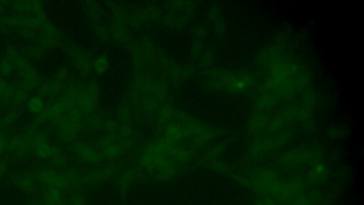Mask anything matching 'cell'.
<instances>
[{
	"label": "cell",
	"instance_id": "12",
	"mask_svg": "<svg viewBox=\"0 0 364 205\" xmlns=\"http://www.w3.org/2000/svg\"><path fill=\"white\" fill-rule=\"evenodd\" d=\"M163 137L165 140L172 144H179V142L187 138V133L181 125L172 121L163 129Z\"/></svg>",
	"mask_w": 364,
	"mask_h": 205
},
{
	"label": "cell",
	"instance_id": "32",
	"mask_svg": "<svg viewBox=\"0 0 364 205\" xmlns=\"http://www.w3.org/2000/svg\"><path fill=\"white\" fill-rule=\"evenodd\" d=\"M69 205H86L83 197L79 194L74 193L70 195Z\"/></svg>",
	"mask_w": 364,
	"mask_h": 205
},
{
	"label": "cell",
	"instance_id": "27",
	"mask_svg": "<svg viewBox=\"0 0 364 205\" xmlns=\"http://www.w3.org/2000/svg\"><path fill=\"white\" fill-rule=\"evenodd\" d=\"M27 99V93L25 88L16 87L12 102L17 105V104H21L25 102Z\"/></svg>",
	"mask_w": 364,
	"mask_h": 205
},
{
	"label": "cell",
	"instance_id": "19",
	"mask_svg": "<svg viewBox=\"0 0 364 205\" xmlns=\"http://www.w3.org/2000/svg\"><path fill=\"white\" fill-rule=\"evenodd\" d=\"M62 84L57 82L56 80L45 81L42 84H40L39 94L42 96L48 98H54L60 93L62 90Z\"/></svg>",
	"mask_w": 364,
	"mask_h": 205
},
{
	"label": "cell",
	"instance_id": "35",
	"mask_svg": "<svg viewBox=\"0 0 364 205\" xmlns=\"http://www.w3.org/2000/svg\"><path fill=\"white\" fill-rule=\"evenodd\" d=\"M25 205H44V204H43L40 198L36 196L30 198Z\"/></svg>",
	"mask_w": 364,
	"mask_h": 205
},
{
	"label": "cell",
	"instance_id": "1",
	"mask_svg": "<svg viewBox=\"0 0 364 205\" xmlns=\"http://www.w3.org/2000/svg\"><path fill=\"white\" fill-rule=\"evenodd\" d=\"M6 57L11 61L14 69L18 72L22 78L24 88L26 89H33L40 86L41 77L23 53L14 46H9L6 49Z\"/></svg>",
	"mask_w": 364,
	"mask_h": 205
},
{
	"label": "cell",
	"instance_id": "16",
	"mask_svg": "<svg viewBox=\"0 0 364 205\" xmlns=\"http://www.w3.org/2000/svg\"><path fill=\"white\" fill-rule=\"evenodd\" d=\"M168 156L174 160L176 164L180 166L188 163L192 158V153L187 147L181 146L179 144H176L171 147L168 153Z\"/></svg>",
	"mask_w": 364,
	"mask_h": 205
},
{
	"label": "cell",
	"instance_id": "28",
	"mask_svg": "<svg viewBox=\"0 0 364 205\" xmlns=\"http://www.w3.org/2000/svg\"><path fill=\"white\" fill-rule=\"evenodd\" d=\"M44 49L40 45L39 46H31L27 48L25 52L27 53L29 57L32 58V59H39L44 54Z\"/></svg>",
	"mask_w": 364,
	"mask_h": 205
},
{
	"label": "cell",
	"instance_id": "10",
	"mask_svg": "<svg viewBox=\"0 0 364 205\" xmlns=\"http://www.w3.org/2000/svg\"><path fill=\"white\" fill-rule=\"evenodd\" d=\"M119 170L120 167L118 165L110 164L103 168L88 171L82 175L83 182L84 184L91 185L104 182L116 175Z\"/></svg>",
	"mask_w": 364,
	"mask_h": 205
},
{
	"label": "cell",
	"instance_id": "2",
	"mask_svg": "<svg viewBox=\"0 0 364 205\" xmlns=\"http://www.w3.org/2000/svg\"><path fill=\"white\" fill-rule=\"evenodd\" d=\"M82 113L77 108L70 109L68 113L58 120L56 131L58 137L66 142L76 138L82 126Z\"/></svg>",
	"mask_w": 364,
	"mask_h": 205
},
{
	"label": "cell",
	"instance_id": "34",
	"mask_svg": "<svg viewBox=\"0 0 364 205\" xmlns=\"http://www.w3.org/2000/svg\"><path fill=\"white\" fill-rule=\"evenodd\" d=\"M6 17L1 15L0 13V30H6L11 27L9 18H6Z\"/></svg>",
	"mask_w": 364,
	"mask_h": 205
},
{
	"label": "cell",
	"instance_id": "20",
	"mask_svg": "<svg viewBox=\"0 0 364 205\" xmlns=\"http://www.w3.org/2000/svg\"><path fill=\"white\" fill-rule=\"evenodd\" d=\"M20 113L17 110H11L0 118V131H7L8 129L17 124L20 119Z\"/></svg>",
	"mask_w": 364,
	"mask_h": 205
},
{
	"label": "cell",
	"instance_id": "7",
	"mask_svg": "<svg viewBox=\"0 0 364 205\" xmlns=\"http://www.w3.org/2000/svg\"><path fill=\"white\" fill-rule=\"evenodd\" d=\"M71 153L83 163L90 165H99L102 161V157L99 150L86 142H73L69 147Z\"/></svg>",
	"mask_w": 364,
	"mask_h": 205
},
{
	"label": "cell",
	"instance_id": "31",
	"mask_svg": "<svg viewBox=\"0 0 364 205\" xmlns=\"http://www.w3.org/2000/svg\"><path fill=\"white\" fill-rule=\"evenodd\" d=\"M9 137L4 131H0V156L7 151Z\"/></svg>",
	"mask_w": 364,
	"mask_h": 205
},
{
	"label": "cell",
	"instance_id": "9",
	"mask_svg": "<svg viewBox=\"0 0 364 205\" xmlns=\"http://www.w3.org/2000/svg\"><path fill=\"white\" fill-rule=\"evenodd\" d=\"M57 146L52 145L49 140L47 135L42 131H37L33 140V155L41 160H48L52 156Z\"/></svg>",
	"mask_w": 364,
	"mask_h": 205
},
{
	"label": "cell",
	"instance_id": "13",
	"mask_svg": "<svg viewBox=\"0 0 364 205\" xmlns=\"http://www.w3.org/2000/svg\"><path fill=\"white\" fill-rule=\"evenodd\" d=\"M40 46L44 49L52 48L57 46L60 41V34L54 25L46 22L41 29L40 33Z\"/></svg>",
	"mask_w": 364,
	"mask_h": 205
},
{
	"label": "cell",
	"instance_id": "26",
	"mask_svg": "<svg viewBox=\"0 0 364 205\" xmlns=\"http://www.w3.org/2000/svg\"><path fill=\"white\" fill-rule=\"evenodd\" d=\"M14 70V65L7 57L0 60V76L4 78L12 76Z\"/></svg>",
	"mask_w": 364,
	"mask_h": 205
},
{
	"label": "cell",
	"instance_id": "33",
	"mask_svg": "<svg viewBox=\"0 0 364 205\" xmlns=\"http://www.w3.org/2000/svg\"><path fill=\"white\" fill-rule=\"evenodd\" d=\"M97 34L99 35V37L102 40V41H107L110 38V34L105 30V28L99 27L98 26L97 27Z\"/></svg>",
	"mask_w": 364,
	"mask_h": 205
},
{
	"label": "cell",
	"instance_id": "24",
	"mask_svg": "<svg viewBox=\"0 0 364 205\" xmlns=\"http://www.w3.org/2000/svg\"><path fill=\"white\" fill-rule=\"evenodd\" d=\"M29 112L33 115H41L46 108L44 99L41 96H33L27 103Z\"/></svg>",
	"mask_w": 364,
	"mask_h": 205
},
{
	"label": "cell",
	"instance_id": "8",
	"mask_svg": "<svg viewBox=\"0 0 364 205\" xmlns=\"http://www.w3.org/2000/svg\"><path fill=\"white\" fill-rule=\"evenodd\" d=\"M67 51L73 59L75 68L82 76H89L93 70V62L87 53L75 46H68Z\"/></svg>",
	"mask_w": 364,
	"mask_h": 205
},
{
	"label": "cell",
	"instance_id": "18",
	"mask_svg": "<svg viewBox=\"0 0 364 205\" xmlns=\"http://www.w3.org/2000/svg\"><path fill=\"white\" fill-rule=\"evenodd\" d=\"M49 166L54 169L58 170V171H64L65 170L66 167L67 166L66 155L64 153L63 150L60 147H56L55 151L53 154L52 156L49 161Z\"/></svg>",
	"mask_w": 364,
	"mask_h": 205
},
{
	"label": "cell",
	"instance_id": "5",
	"mask_svg": "<svg viewBox=\"0 0 364 205\" xmlns=\"http://www.w3.org/2000/svg\"><path fill=\"white\" fill-rule=\"evenodd\" d=\"M37 131L35 128H30L25 132L11 137L7 151L18 158H24L32 153L33 140Z\"/></svg>",
	"mask_w": 364,
	"mask_h": 205
},
{
	"label": "cell",
	"instance_id": "25",
	"mask_svg": "<svg viewBox=\"0 0 364 205\" xmlns=\"http://www.w3.org/2000/svg\"><path fill=\"white\" fill-rule=\"evenodd\" d=\"M110 66V61L108 57L105 54L99 56L95 59L93 62V69L96 72V74L103 75L106 73Z\"/></svg>",
	"mask_w": 364,
	"mask_h": 205
},
{
	"label": "cell",
	"instance_id": "36",
	"mask_svg": "<svg viewBox=\"0 0 364 205\" xmlns=\"http://www.w3.org/2000/svg\"><path fill=\"white\" fill-rule=\"evenodd\" d=\"M199 44L198 41H195L193 43L192 46V52L193 54L194 57H197L199 53Z\"/></svg>",
	"mask_w": 364,
	"mask_h": 205
},
{
	"label": "cell",
	"instance_id": "21",
	"mask_svg": "<svg viewBox=\"0 0 364 205\" xmlns=\"http://www.w3.org/2000/svg\"><path fill=\"white\" fill-rule=\"evenodd\" d=\"M111 35L114 39L118 42H127L130 38V34L127 29L126 25L119 23V22H113L111 27Z\"/></svg>",
	"mask_w": 364,
	"mask_h": 205
},
{
	"label": "cell",
	"instance_id": "14",
	"mask_svg": "<svg viewBox=\"0 0 364 205\" xmlns=\"http://www.w3.org/2000/svg\"><path fill=\"white\" fill-rule=\"evenodd\" d=\"M65 192L56 188H41L40 200L44 205H65Z\"/></svg>",
	"mask_w": 364,
	"mask_h": 205
},
{
	"label": "cell",
	"instance_id": "29",
	"mask_svg": "<svg viewBox=\"0 0 364 205\" xmlns=\"http://www.w3.org/2000/svg\"><path fill=\"white\" fill-rule=\"evenodd\" d=\"M106 122L103 121L102 118L99 115H95V116L91 117L88 121V126L91 130L94 131H97V130H100L101 128H104L105 124Z\"/></svg>",
	"mask_w": 364,
	"mask_h": 205
},
{
	"label": "cell",
	"instance_id": "22",
	"mask_svg": "<svg viewBox=\"0 0 364 205\" xmlns=\"http://www.w3.org/2000/svg\"><path fill=\"white\" fill-rule=\"evenodd\" d=\"M137 171L135 168H131L127 169L120 176L118 185L122 190H128L137 177Z\"/></svg>",
	"mask_w": 364,
	"mask_h": 205
},
{
	"label": "cell",
	"instance_id": "6",
	"mask_svg": "<svg viewBox=\"0 0 364 205\" xmlns=\"http://www.w3.org/2000/svg\"><path fill=\"white\" fill-rule=\"evenodd\" d=\"M97 150L102 158L107 160H115L126 153L119 135L106 134L99 139L97 142Z\"/></svg>",
	"mask_w": 364,
	"mask_h": 205
},
{
	"label": "cell",
	"instance_id": "3",
	"mask_svg": "<svg viewBox=\"0 0 364 205\" xmlns=\"http://www.w3.org/2000/svg\"><path fill=\"white\" fill-rule=\"evenodd\" d=\"M41 188H56L64 192H69L63 172L51 167L38 166L32 169Z\"/></svg>",
	"mask_w": 364,
	"mask_h": 205
},
{
	"label": "cell",
	"instance_id": "17",
	"mask_svg": "<svg viewBox=\"0 0 364 205\" xmlns=\"http://www.w3.org/2000/svg\"><path fill=\"white\" fill-rule=\"evenodd\" d=\"M62 172L69 188V191L78 190L84 184L83 176L78 171L73 169H65L62 171Z\"/></svg>",
	"mask_w": 364,
	"mask_h": 205
},
{
	"label": "cell",
	"instance_id": "15",
	"mask_svg": "<svg viewBox=\"0 0 364 205\" xmlns=\"http://www.w3.org/2000/svg\"><path fill=\"white\" fill-rule=\"evenodd\" d=\"M160 14L158 9L155 7L138 9L133 12L131 18V24L133 27H139L152 19H158Z\"/></svg>",
	"mask_w": 364,
	"mask_h": 205
},
{
	"label": "cell",
	"instance_id": "23",
	"mask_svg": "<svg viewBox=\"0 0 364 205\" xmlns=\"http://www.w3.org/2000/svg\"><path fill=\"white\" fill-rule=\"evenodd\" d=\"M15 88L12 83L3 78H0V102H12Z\"/></svg>",
	"mask_w": 364,
	"mask_h": 205
},
{
	"label": "cell",
	"instance_id": "30",
	"mask_svg": "<svg viewBox=\"0 0 364 205\" xmlns=\"http://www.w3.org/2000/svg\"><path fill=\"white\" fill-rule=\"evenodd\" d=\"M70 76L69 69L66 67L59 68L57 70V74H56L55 80L57 82L60 83L61 84L67 81Z\"/></svg>",
	"mask_w": 364,
	"mask_h": 205
},
{
	"label": "cell",
	"instance_id": "4",
	"mask_svg": "<svg viewBox=\"0 0 364 205\" xmlns=\"http://www.w3.org/2000/svg\"><path fill=\"white\" fill-rule=\"evenodd\" d=\"M8 182L14 188L30 198L37 196L41 190L32 170L14 171L9 174Z\"/></svg>",
	"mask_w": 364,
	"mask_h": 205
},
{
	"label": "cell",
	"instance_id": "11",
	"mask_svg": "<svg viewBox=\"0 0 364 205\" xmlns=\"http://www.w3.org/2000/svg\"><path fill=\"white\" fill-rule=\"evenodd\" d=\"M74 102L64 96L61 100L54 102L48 108H45L41 114V118L43 120L58 121L71 109V105Z\"/></svg>",
	"mask_w": 364,
	"mask_h": 205
}]
</instances>
